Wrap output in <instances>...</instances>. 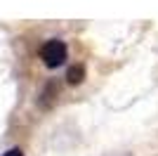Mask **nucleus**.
I'll use <instances>...</instances> for the list:
<instances>
[{
    "instance_id": "f257e3e1",
    "label": "nucleus",
    "mask_w": 158,
    "mask_h": 156,
    "mask_svg": "<svg viewBox=\"0 0 158 156\" xmlns=\"http://www.w3.org/2000/svg\"><path fill=\"white\" fill-rule=\"evenodd\" d=\"M40 57L50 69H57V66L64 64L66 59V45L61 40H47L45 45L40 47Z\"/></svg>"
},
{
    "instance_id": "f03ea898",
    "label": "nucleus",
    "mask_w": 158,
    "mask_h": 156,
    "mask_svg": "<svg viewBox=\"0 0 158 156\" xmlns=\"http://www.w3.org/2000/svg\"><path fill=\"white\" fill-rule=\"evenodd\" d=\"M80 78H83V69H80V66H73L71 71H69V80H71V83H78Z\"/></svg>"
},
{
    "instance_id": "7ed1b4c3",
    "label": "nucleus",
    "mask_w": 158,
    "mask_h": 156,
    "mask_svg": "<svg viewBox=\"0 0 158 156\" xmlns=\"http://www.w3.org/2000/svg\"><path fill=\"white\" fill-rule=\"evenodd\" d=\"M2 156H24V154H21V149H10V151H5Z\"/></svg>"
}]
</instances>
